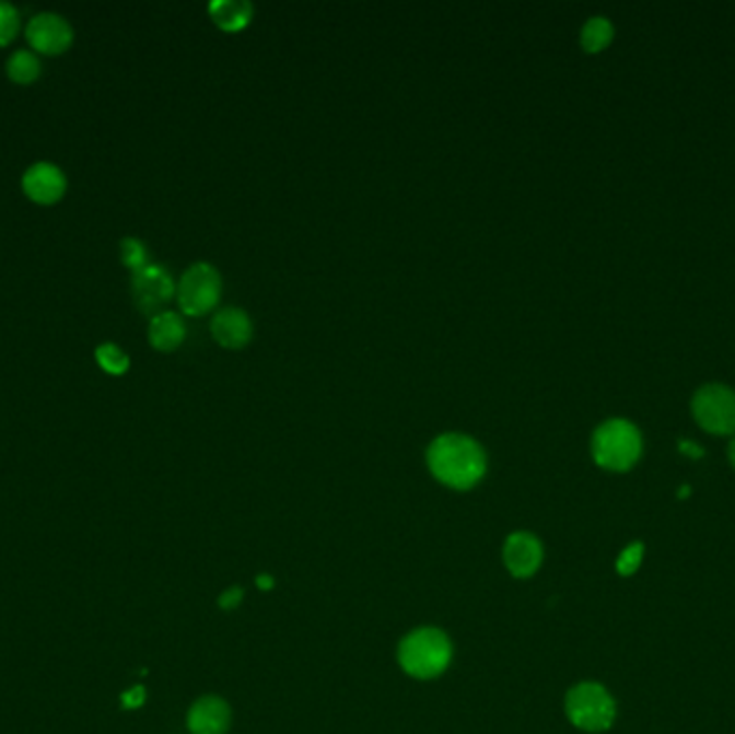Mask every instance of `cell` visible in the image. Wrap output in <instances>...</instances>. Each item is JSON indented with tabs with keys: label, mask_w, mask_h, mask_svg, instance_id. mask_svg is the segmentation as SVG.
<instances>
[{
	"label": "cell",
	"mask_w": 735,
	"mask_h": 734,
	"mask_svg": "<svg viewBox=\"0 0 735 734\" xmlns=\"http://www.w3.org/2000/svg\"><path fill=\"white\" fill-rule=\"evenodd\" d=\"M432 476L445 487L467 491L487 474V455L482 446L460 433L439 435L427 453Z\"/></svg>",
	"instance_id": "1"
},
{
	"label": "cell",
	"mask_w": 735,
	"mask_h": 734,
	"mask_svg": "<svg viewBox=\"0 0 735 734\" xmlns=\"http://www.w3.org/2000/svg\"><path fill=\"white\" fill-rule=\"evenodd\" d=\"M7 75L15 84H31L42 75V61L31 50H15L7 59Z\"/></svg>",
	"instance_id": "15"
},
{
	"label": "cell",
	"mask_w": 735,
	"mask_h": 734,
	"mask_svg": "<svg viewBox=\"0 0 735 734\" xmlns=\"http://www.w3.org/2000/svg\"><path fill=\"white\" fill-rule=\"evenodd\" d=\"M612 42V24L603 18V15H596V18H590L581 31V46L585 48V53L590 55H596L600 50H605L609 44Z\"/></svg>",
	"instance_id": "16"
},
{
	"label": "cell",
	"mask_w": 735,
	"mask_h": 734,
	"mask_svg": "<svg viewBox=\"0 0 735 734\" xmlns=\"http://www.w3.org/2000/svg\"><path fill=\"white\" fill-rule=\"evenodd\" d=\"M231 726V707L218 696L196 700L187 713V729L191 734H224Z\"/></svg>",
	"instance_id": "11"
},
{
	"label": "cell",
	"mask_w": 735,
	"mask_h": 734,
	"mask_svg": "<svg viewBox=\"0 0 735 734\" xmlns=\"http://www.w3.org/2000/svg\"><path fill=\"white\" fill-rule=\"evenodd\" d=\"M398 662L402 669L420 680H429L445 672L452 662L450 638L434 627H422L402 638L398 646Z\"/></svg>",
	"instance_id": "2"
},
{
	"label": "cell",
	"mask_w": 735,
	"mask_h": 734,
	"mask_svg": "<svg viewBox=\"0 0 735 734\" xmlns=\"http://www.w3.org/2000/svg\"><path fill=\"white\" fill-rule=\"evenodd\" d=\"M643 440L639 429L621 418L600 424L592 438L594 462L609 471H628L641 457Z\"/></svg>",
	"instance_id": "3"
},
{
	"label": "cell",
	"mask_w": 735,
	"mask_h": 734,
	"mask_svg": "<svg viewBox=\"0 0 735 734\" xmlns=\"http://www.w3.org/2000/svg\"><path fill=\"white\" fill-rule=\"evenodd\" d=\"M185 340L184 319L173 311H162L160 315L151 317L149 324V342L158 351H175Z\"/></svg>",
	"instance_id": "13"
},
{
	"label": "cell",
	"mask_w": 735,
	"mask_h": 734,
	"mask_svg": "<svg viewBox=\"0 0 735 734\" xmlns=\"http://www.w3.org/2000/svg\"><path fill=\"white\" fill-rule=\"evenodd\" d=\"M144 696H147L144 687H142V685H136V687H131L129 691L122 694V707H125V709H138V707L144 704Z\"/></svg>",
	"instance_id": "21"
},
{
	"label": "cell",
	"mask_w": 735,
	"mask_h": 734,
	"mask_svg": "<svg viewBox=\"0 0 735 734\" xmlns=\"http://www.w3.org/2000/svg\"><path fill=\"white\" fill-rule=\"evenodd\" d=\"M730 462L735 467V438L732 440V444H730Z\"/></svg>",
	"instance_id": "25"
},
{
	"label": "cell",
	"mask_w": 735,
	"mask_h": 734,
	"mask_svg": "<svg viewBox=\"0 0 735 734\" xmlns=\"http://www.w3.org/2000/svg\"><path fill=\"white\" fill-rule=\"evenodd\" d=\"M26 39L39 55L59 57L73 44V28L59 13L44 11L31 18L26 24Z\"/></svg>",
	"instance_id": "8"
},
{
	"label": "cell",
	"mask_w": 735,
	"mask_h": 734,
	"mask_svg": "<svg viewBox=\"0 0 735 734\" xmlns=\"http://www.w3.org/2000/svg\"><path fill=\"white\" fill-rule=\"evenodd\" d=\"M20 31V11L7 2L0 0V48L9 46Z\"/></svg>",
	"instance_id": "19"
},
{
	"label": "cell",
	"mask_w": 735,
	"mask_h": 734,
	"mask_svg": "<svg viewBox=\"0 0 735 734\" xmlns=\"http://www.w3.org/2000/svg\"><path fill=\"white\" fill-rule=\"evenodd\" d=\"M209 13L220 28L233 33L249 24L254 9L245 0H215L209 4Z\"/></svg>",
	"instance_id": "14"
},
{
	"label": "cell",
	"mask_w": 735,
	"mask_h": 734,
	"mask_svg": "<svg viewBox=\"0 0 735 734\" xmlns=\"http://www.w3.org/2000/svg\"><path fill=\"white\" fill-rule=\"evenodd\" d=\"M121 261L122 266L138 271L149 266V251L138 237H125L121 240Z\"/></svg>",
	"instance_id": "18"
},
{
	"label": "cell",
	"mask_w": 735,
	"mask_h": 734,
	"mask_svg": "<svg viewBox=\"0 0 735 734\" xmlns=\"http://www.w3.org/2000/svg\"><path fill=\"white\" fill-rule=\"evenodd\" d=\"M679 451H681L684 455H690V457H695V459L703 455V451H701L697 444H692V442H681V444H679Z\"/></svg>",
	"instance_id": "23"
},
{
	"label": "cell",
	"mask_w": 735,
	"mask_h": 734,
	"mask_svg": "<svg viewBox=\"0 0 735 734\" xmlns=\"http://www.w3.org/2000/svg\"><path fill=\"white\" fill-rule=\"evenodd\" d=\"M615 700L598 683H579L565 696L568 720L585 733H605L615 722Z\"/></svg>",
	"instance_id": "4"
},
{
	"label": "cell",
	"mask_w": 735,
	"mask_h": 734,
	"mask_svg": "<svg viewBox=\"0 0 735 734\" xmlns=\"http://www.w3.org/2000/svg\"><path fill=\"white\" fill-rule=\"evenodd\" d=\"M131 295L140 313L160 315L175 295V280L162 266H147L131 276Z\"/></svg>",
	"instance_id": "7"
},
{
	"label": "cell",
	"mask_w": 735,
	"mask_h": 734,
	"mask_svg": "<svg viewBox=\"0 0 735 734\" xmlns=\"http://www.w3.org/2000/svg\"><path fill=\"white\" fill-rule=\"evenodd\" d=\"M222 278L220 271L209 264L189 267L179 280L177 300L185 315L200 317L207 315L220 300Z\"/></svg>",
	"instance_id": "6"
},
{
	"label": "cell",
	"mask_w": 735,
	"mask_h": 734,
	"mask_svg": "<svg viewBox=\"0 0 735 734\" xmlns=\"http://www.w3.org/2000/svg\"><path fill=\"white\" fill-rule=\"evenodd\" d=\"M545 558V549L542 543L529 533H514L505 538L503 545V562L508 567V571L518 578H532Z\"/></svg>",
	"instance_id": "10"
},
{
	"label": "cell",
	"mask_w": 735,
	"mask_h": 734,
	"mask_svg": "<svg viewBox=\"0 0 735 734\" xmlns=\"http://www.w3.org/2000/svg\"><path fill=\"white\" fill-rule=\"evenodd\" d=\"M95 360L110 375H122L129 369V356L115 342H102L95 349Z\"/></svg>",
	"instance_id": "17"
},
{
	"label": "cell",
	"mask_w": 735,
	"mask_h": 734,
	"mask_svg": "<svg viewBox=\"0 0 735 734\" xmlns=\"http://www.w3.org/2000/svg\"><path fill=\"white\" fill-rule=\"evenodd\" d=\"M692 416L712 435L735 433V393L727 386L710 384L695 393Z\"/></svg>",
	"instance_id": "5"
},
{
	"label": "cell",
	"mask_w": 735,
	"mask_h": 734,
	"mask_svg": "<svg viewBox=\"0 0 735 734\" xmlns=\"http://www.w3.org/2000/svg\"><path fill=\"white\" fill-rule=\"evenodd\" d=\"M273 584H276V582H273V578H271L269 573H262V575L256 578V586H258L260 591H271Z\"/></svg>",
	"instance_id": "24"
},
{
	"label": "cell",
	"mask_w": 735,
	"mask_h": 734,
	"mask_svg": "<svg viewBox=\"0 0 735 734\" xmlns=\"http://www.w3.org/2000/svg\"><path fill=\"white\" fill-rule=\"evenodd\" d=\"M242 601H244V591L240 586H233V589H229L220 595L218 603H220L222 609H235V607H240Z\"/></svg>",
	"instance_id": "22"
},
{
	"label": "cell",
	"mask_w": 735,
	"mask_h": 734,
	"mask_svg": "<svg viewBox=\"0 0 735 734\" xmlns=\"http://www.w3.org/2000/svg\"><path fill=\"white\" fill-rule=\"evenodd\" d=\"M22 190L37 205H55L67 193V177L52 162H37L26 168L22 177Z\"/></svg>",
	"instance_id": "9"
},
{
	"label": "cell",
	"mask_w": 735,
	"mask_h": 734,
	"mask_svg": "<svg viewBox=\"0 0 735 734\" xmlns=\"http://www.w3.org/2000/svg\"><path fill=\"white\" fill-rule=\"evenodd\" d=\"M211 334L222 347L242 349L252 338V322L242 308H224L215 313Z\"/></svg>",
	"instance_id": "12"
},
{
	"label": "cell",
	"mask_w": 735,
	"mask_h": 734,
	"mask_svg": "<svg viewBox=\"0 0 735 734\" xmlns=\"http://www.w3.org/2000/svg\"><path fill=\"white\" fill-rule=\"evenodd\" d=\"M643 551H645L643 543H632V545H628V547L619 554V558H617V564H615L617 573H619L621 578H630L632 573H637L639 567H641V562H643Z\"/></svg>",
	"instance_id": "20"
}]
</instances>
